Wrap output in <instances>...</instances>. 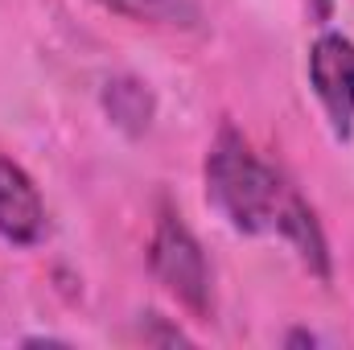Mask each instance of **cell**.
Returning a JSON list of instances; mask_svg holds the SVG:
<instances>
[{"label": "cell", "mask_w": 354, "mask_h": 350, "mask_svg": "<svg viewBox=\"0 0 354 350\" xmlns=\"http://www.w3.org/2000/svg\"><path fill=\"white\" fill-rule=\"evenodd\" d=\"M103 4H111V8H124V12H157L165 0H103Z\"/></svg>", "instance_id": "52a82bcc"}, {"label": "cell", "mask_w": 354, "mask_h": 350, "mask_svg": "<svg viewBox=\"0 0 354 350\" xmlns=\"http://www.w3.org/2000/svg\"><path fill=\"white\" fill-rule=\"evenodd\" d=\"M103 107L124 132H145L153 120V95L136 79H111L103 91Z\"/></svg>", "instance_id": "8992f818"}, {"label": "cell", "mask_w": 354, "mask_h": 350, "mask_svg": "<svg viewBox=\"0 0 354 350\" xmlns=\"http://www.w3.org/2000/svg\"><path fill=\"white\" fill-rule=\"evenodd\" d=\"M0 235L8 243H37L46 235V206L29 174L0 153Z\"/></svg>", "instance_id": "277c9868"}, {"label": "cell", "mask_w": 354, "mask_h": 350, "mask_svg": "<svg viewBox=\"0 0 354 350\" xmlns=\"http://www.w3.org/2000/svg\"><path fill=\"white\" fill-rule=\"evenodd\" d=\"M153 272L161 276V284L174 293L185 309L206 313V305H210V272H206L198 239L185 231V223L177 214H161V223H157Z\"/></svg>", "instance_id": "7a4b0ae2"}, {"label": "cell", "mask_w": 354, "mask_h": 350, "mask_svg": "<svg viewBox=\"0 0 354 350\" xmlns=\"http://www.w3.org/2000/svg\"><path fill=\"white\" fill-rule=\"evenodd\" d=\"M276 231H280V235L297 248V256L309 264L317 276H330V260H326V239H322V227H317L313 210H309L297 194H288V198H284L280 219H276Z\"/></svg>", "instance_id": "5b68a950"}, {"label": "cell", "mask_w": 354, "mask_h": 350, "mask_svg": "<svg viewBox=\"0 0 354 350\" xmlns=\"http://www.w3.org/2000/svg\"><path fill=\"white\" fill-rule=\"evenodd\" d=\"M309 83L330 116L334 136L346 140L354 120V42L342 33H322L309 50Z\"/></svg>", "instance_id": "3957f363"}, {"label": "cell", "mask_w": 354, "mask_h": 350, "mask_svg": "<svg viewBox=\"0 0 354 350\" xmlns=\"http://www.w3.org/2000/svg\"><path fill=\"white\" fill-rule=\"evenodd\" d=\"M292 190L248 149L235 128H223L210 157H206V198L231 219L235 231L260 235L276 231L280 206Z\"/></svg>", "instance_id": "6da1fadb"}]
</instances>
